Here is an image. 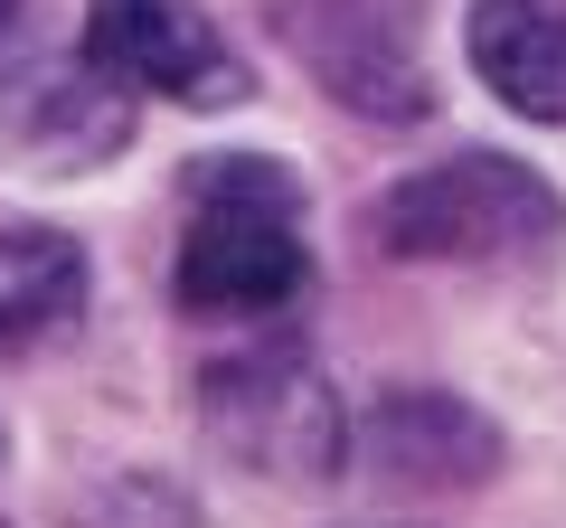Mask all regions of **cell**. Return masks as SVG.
Segmentation results:
<instances>
[{
    "instance_id": "cell-9",
    "label": "cell",
    "mask_w": 566,
    "mask_h": 528,
    "mask_svg": "<svg viewBox=\"0 0 566 528\" xmlns=\"http://www.w3.org/2000/svg\"><path fill=\"white\" fill-rule=\"evenodd\" d=\"M85 293H95V274H85L76 236H57V226H10L0 236V368L57 349L85 321Z\"/></svg>"
},
{
    "instance_id": "cell-8",
    "label": "cell",
    "mask_w": 566,
    "mask_h": 528,
    "mask_svg": "<svg viewBox=\"0 0 566 528\" xmlns=\"http://www.w3.org/2000/svg\"><path fill=\"white\" fill-rule=\"evenodd\" d=\"M472 76L528 123H566V0H472Z\"/></svg>"
},
{
    "instance_id": "cell-4",
    "label": "cell",
    "mask_w": 566,
    "mask_h": 528,
    "mask_svg": "<svg viewBox=\"0 0 566 528\" xmlns=\"http://www.w3.org/2000/svg\"><path fill=\"white\" fill-rule=\"evenodd\" d=\"M199 425L227 444V463L274 472V482H322L349 453L340 397H331V378L312 368V349H293V340L208 359L199 368Z\"/></svg>"
},
{
    "instance_id": "cell-7",
    "label": "cell",
    "mask_w": 566,
    "mask_h": 528,
    "mask_svg": "<svg viewBox=\"0 0 566 528\" xmlns=\"http://www.w3.org/2000/svg\"><path fill=\"white\" fill-rule=\"evenodd\" d=\"M359 444L387 482H416V490H472L482 472H501V425L472 415L463 397H434V387L424 397H387Z\"/></svg>"
},
{
    "instance_id": "cell-10",
    "label": "cell",
    "mask_w": 566,
    "mask_h": 528,
    "mask_svg": "<svg viewBox=\"0 0 566 528\" xmlns=\"http://www.w3.org/2000/svg\"><path fill=\"white\" fill-rule=\"evenodd\" d=\"M10 20H29V0H0V29H10Z\"/></svg>"
},
{
    "instance_id": "cell-3",
    "label": "cell",
    "mask_w": 566,
    "mask_h": 528,
    "mask_svg": "<svg viewBox=\"0 0 566 528\" xmlns=\"http://www.w3.org/2000/svg\"><path fill=\"white\" fill-rule=\"evenodd\" d=\"M133 151V85L95 57L29 39V20L0 29V170L20 180H85Z\"/></svg>"
},
{
    "instance_id": "cell-2",
    "label": "cell",
    "mask_w": 566,
    "mask_h": 528,
    "mask_svg": "<svg viewBox=\"0 0 566 528\" xmlns=\"http://www.w3.org/2000/svg\"><path fill=\"white\" fill-rule=\"evenodd\" d=\"M368 236L397 264H491V274H510V264H547L566 245V199L528 161L453 151V161L387 189L368 208Z\"/></svg>"
},
{
    "instance_id": "cell-11",
    "label": "cell",
    "mask_w": 566,
    "mask_h": 528,
    "mask_svg": "<svg viewBox=\"0 0 566 528\" xmlns=\"http://www.w3.org/2000/svg\"><path fill=\"white\" fill-rule=\"evenodd\" d=\"M0 528H10V519H0Z\"/></svg>"
},
{
    "instance_id": "cell-1",
    "label": "cell",
    "mask_w": 566,
    "mask_h": 528,
    "mask_svg": "<svg viewBox=\"0 0 566 528\" xmlns=\"http://www.w3.org/2000/svg\"><path fill=\"white\" fill-rule=\"evenodd\" d=\"M189 226H180V311L199 321H264L312 284V245H303V189L293 170L264 151H208L180 180Z\"/></svg>"
},
{
    "instance_id": "cell-6",
    "label": "cell",
    "mask_w": 566,
    "mask_h": 528,
    "mask_svg": "<svg viewBox=\"0 0 566 528\" xmlns=\"http://www.w3.org/2000/svg\"><path fill=\"white\" fill-rule=\"evenodd\" d=\"M85 57L114 85L170 95L189 114H227L255 95V66L227 47V29L189 0H85Z\"/></svg>"
},
{
    "instance_id": "cell-5",
    "label": "cell",
    "mask_w": 566,
    "mask_h": 528,
    "mask_svg": "<svg viewBox=\"0 0 566 528\" xmlns=\"http://www.w3.org/2000/svg\"><path fill=\"white\" fill-rule=\"evenodd\" d=\"M274 39L312 66V85L378 123H416L434 104L416 57V0H264Z\"/></svg>"
}]
</instances>
